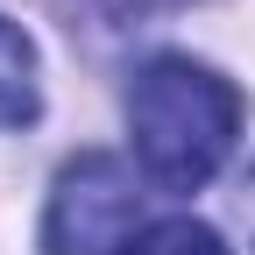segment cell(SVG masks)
Masks as SVG:
<instances>
[{
    "instance_id": "cell-1",
    "label": "cell",
    "mask_w": 255,
    "mask_h": 255,
    "mask_svg": "<svg viewBox=\"0 0 255 255\" xmlns=\"http://www.w3.org/2000/svg\"><path fill=\"white\" fill-rule=\"evenodd\" d=\"M241 92L191 57H149L128 85V135H135L142 177L163 191H199L234 149Z\"/></svg>"
},
{
    "instance_id": "cell-2",
    "label": "cell",
    "mask_w": 255,
    "mask_h": 255,
    "mask_svg": "<svg viewBox=\"0 0 255 255\" xmlns=\"http://www.w3.org/2000/svg\"><path fill=\"white\" fill-rule=\"evenodd\" d=\"M142 191L135 177L121 170V156H78L64 163L57 191H50V213H43V248L50 255H128L142 227Z\"/></svg>"
},
{
    "instance_id": "cell-3",
    "label": "cell",
    "mask_w": 255,
    "mask_h": 255,
    "mask_svg": "<svg viewBox=\"0 0 255 255\" xmlns=\"http://www.w3.org/2000/svg\"><path fill=\"white\" fill-rule=\"evenodd\" d=\"M43 107V92H36V50H28V36L0 14V135L7 128H28Z\"/></svg>"
},
{
    "instance_id": "cell-4",
    "label": "cell",
    "mask_w": 255,
    "mask_h": 255,
    "mask_svg": "<svg viewBox=\"0 0 255 255\" xmlns=\"http://www.w3.org/2000/svg\"><path fill=\"white\" fill-rule=\"evenodd\" d=\"M128 255H227V248H220V234L199 227V220H156V227H142L128 241Z\"/></svg>"
},
{
    "instance_id": "cell-5",
    "label": "cell",
    "mask_w": 255,
    "mask_h": 255,
    "mask_svg": "<svg viewBox=\"0 0 255 255\" xmlns=\"http://www.w3.org/2000/svg\"><path fill=\"white\" fill-rule=\"evenodd\" d=\"M241 213H248V234H255V184H248V199H241Z\"/></svg>"
}]
</instances>
